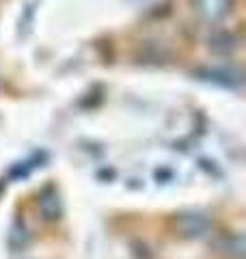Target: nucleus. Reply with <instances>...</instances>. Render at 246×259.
<instances>
[{
    "label": "nucleus",
    "instance_id": "obj_1",
    "mask_svg": "<svg viewBox=\"0 0 246 259\" xmlns=\"http://www.w3.org/2000/svg\"><path fill=\"white\" fill-rule=\"evenodd\" d=\"M192 7H194V13L203 22L218 24L231 13L233 0H192Z\"/></svg>",
    "mask_w": 246,
    "mask_h": 259
},
{
    "label": "nucleus",
    "instance_id": "obj_2",
    "mask_svg": "<svg viewBox=\"0 0 246 259\" xmlns=\"http://www.w3.org/2000/svg\"><path fill=\"white\" fill-rule=\"evenodd\" d=\"M177 229L182 236L186 238H199L203 236L205 231H208V227H210V221L205 216L201 214H184V216H179L177 218Z\"/></svg>",
    "mask_w": 246,
    "mask_h": 259
},
{
    "label": "nucleus",
    "instance_id": "obj_3",
    "mask_svg": "<svg viewBox=\"0 0 246 259\" xmlns=\"http://www.w3.org/2000/svg\"><path fill=\"white\" fill-rule=\"evenodd\" d=\"M227 255H231L235 259L244 257V236L242 233H233V236L227 240Z\"/></svg>",
    "mask_w": 246,
    "mask_h": 259
}]
</instances>
